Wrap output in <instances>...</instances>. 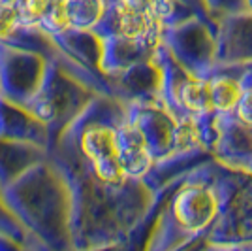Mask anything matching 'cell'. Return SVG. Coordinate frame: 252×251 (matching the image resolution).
<instances>
[{
    "label": "cell",
    "mask_w": 252,
    "mask_h": 251,
    "mask_svg": "<svg viewBox=\"0 0 252 251\" xmlns=\"http://www.w3.org/2000/svg\"><path fill=\"white\" fill-rule=\"evenodd\" d=\"M179 102L190 115L215 114L207 80H198V78L187 80L179 89Z\"/></svg>",
    "instance_id": "5b68a950"
},
{
    "label": "cell",
    "mask_w": 252,
    "mask_h": 251,
    "mask_svg": "<svg viewBox=\"0 0 252 251\" xmlns=\"http://www.w3.org/2000/svg\"><path fill=\"white\" fill-rule=\"evenodd\" d=\"M100 27H107L119 40L137 45H155L162 38L164 21L158 19L153 13H136V11L125 10L115 0L109 2V8L105 11Z\"/></svg>",
    "instance_id": "6da1fadb"
},
{
    "label": "cell",
    "mask_w": 252,
    "mask_h": 251,
    "mask_svg": "<svg viewBox=\"0 0 252 251\" xmlns=\"http://www.w3.org/2000/svg\"><path fill=\"white\" fill-rule=\"evenodd\" d=\"M209 89L213 110L217 114L226 115L235 110L245 87L241 85L239 80H233V78H228V76H219L215 80H209Z\"/></svg>",
    "instance_id": "8992f818"
},
{
    "label": "cell",
    "mask_w": 252,
    "mask_h": 251,
    "mask_svg": "<svg viewBox=\"0 0 252 251\" xmlns=\"http://www.w3.org/2000/svg\"><path fill=\"white\" fill-rule=\"evenodd\" d=\"M19 10V21L25 29H40L51 0H15Z\"/></svg>",
    "instance_id": "ba28073f"
},
{
    "label": "cell",
    "mask_w": 252,
    "mask_h": 251,
    "mask_svg": "<svg viewBox=\"0 0 252 251\" xmlns=\"http://www.w3.org/2000/svg\"><path fill=\"white\" fill-rule=\"evenodd\" d=\"M21 29L15 0H0V42L11 40Z\"/></svg>",
    "instance_id": "9c48e42d"
},
{
    "label": "cell",
    "mask_w": 252,
    "mask_h": 251,
    "mask_svg": "<svg viewBox=\"0 0 252 251\" xmlns=\"http://www.w3.org/2000/svg\"><path fill=\"white\" fill-rule=\"evenodd\" d=\"M94 167V174L96 178L104 183H109V185H119L126 179V172L119 157L113 159H105V161H98V163H93Z\"/></svg>",
    "instance_id": "30bf717a"
},
{
    "label": "cell",
    "mask_w": 252,
    "mask_h": 251,
    "mask_svg": "<svg viewBox=\"0 0 252 251\" xmlns=\"http://www.w3.org/2000/svg\"><path fill=\"white\" fill-rule=\"evenodd\" d=\"M245 10L252 13V0H245Z\"/></svg>",
    "instance_id": "5bb4252c"
},
{
    "label": "cell",
    "mask_w": 252,
    "mask_h": 251,
    "mask_svg": "<svg viewBox=\"0 0 252 251\" xmlns=\"http://www.w3.org/2000/svg\"><path fill=\"white\" fill-rule=\"evenodd\" d=\"M177 140L181 146H189L194 147L198 146L200 142V132H198V126L192 119H185L181 125L177 126Z\"/></svg>",
    "instance_id": "7c38bea8"
},
{
    "label": "cell",
    "mask_w": 252,
    "mask_h": 251,
    "mask_svg": "<svg viewBox=\"0 0 252 251\" xmlns=\"http://www.w3.org/2000/svg\"><path fill=\"white\" fill-rule=\"evenodd\" d=\"M233 114H235V117L241 121L243 125L252 130V87L243 89L241 98H239V102L235 106Z\"/></svg>",
    "instance_id": "8fae6325"
},
{
    "label": "cell",
    "mask_w": 252,
    "mask_h": 251,
    "mask_svg": "<svg viewBox=\"0 0 252 251\" xmlns=\"http://www.w3.org/2000/svg\"><path fill=\"white\" fill-rule=\"evenodd\" d=\"M215 213V197L207 189H185L175 202L177 219L192 229L205 225Z\"/></svg>",
    "instance_id": "7a4b0ae2"
},
{
    "label": "cell",
    "mask_w": 252,
    "mask_h": 251,
    "mask_svg": "<svg viewBox=\"0 0 252 251\" xmlns=\"http://www.w3.org/2000/svg\"><path fill=\"white\" fill-rule=\"evenodd\" d=\"M117 4H121L125 10L136 11V13H153L157 8L158 0H115Z\"/></svg>",
    "instance_id": "4fadbf2b"
},
{
    "label": "cell",
    "mask_w": 252,
    "mask_h": 251,
    "mask_svg": "<svg viewBox=\"0 0 252 251\" xmlns=\"http://www.w3.org/2000/svg\"><path fill=\"white\" fill-rule=\"evenodd\" d=\"M40 31L49 36H63L68 31H72L68 10H66V0H51L40 23Z\"/></svg>",
    "instance_id": "52a82bcc"
},
{
    "label": "cell",
    "mask_w": 252,
    "mask_h": 251,
    "mask_svg": "<svg viewBox=\"0 0 252 251\" xmlns=\"http://www.w3.org/2000/svg\"><path fill=\"white\" fill-rule=\"evenodd\" d=\"M107 8L109 0H66L72 31H96Z\"/></svg>",
    "instance_id": "277c9868"
},
{
    "label": "cell",
    "mask_w": 252,
    "mask_h": 251,
    "mask_svg": "<svg viewBox=\"0 0 252 251\" xmlns=\"http://www.w3.org/2000/svg\"><path fill=\"white\" fill-rule=\"evenodd\" d=\"M81 151L93 163L119 157V134L104 125L89 126L81 134Z\"/></svg>",
    "instance_id": "3957f363"
}]
</instances>
